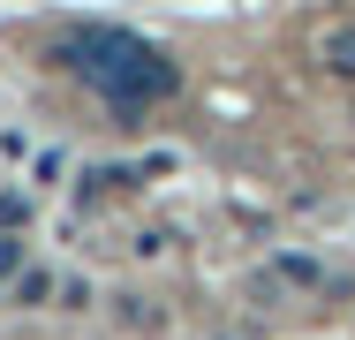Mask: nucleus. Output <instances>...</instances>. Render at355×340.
I'll return each mask as SVG.
<instances>
[{
    "mask_svg": "<svg viewBox=\"0 0 355 340\" xmlns=\"http://www.w3.org/2000/svg\"><path fill=\"white\" fill-rule=\"evenodd\" d=\"M61 61L106 99V106H121V114H137V106H159V99H174L182 91V68L166 61L151 38L137 31H114V23H98V31H76L69 46H61Z\"/></svg>",
    "mask_w": 355,
    "mask_h": 340,
    "instance_id": "nucleus-1",
    "label": "nucleus"
},
{
    "mask_svg": "<svg viewBox=\"0 0 355 340\" xmlns=\"http://www.w3.org/2000/svg\"><path fill=\"white\" fill-rule=\"evenodd\" d=\"M0 272H23V250H15L8 235H0Z\"/></svg>",
    "mask_w": 355,
    "mask_h": 340,
    "instance_id": "nucleus-4",
    "label": "nucleus"
},
{
    "mask_svg": "<svg viewBox=\"0 0 355 340\" xmlns=\"http://www.w3.org/2000/svg\"><path fill=\"white\" fill-rule=\"evenodd\" d=\"M325 68H333L340 83H355V23H340V31H325Z\"/></svg>",
    "mask_w": 355,
    "mask_h": 340,
    "instance_id": "nucleus-2",
    "label": "nucleus"
},
{
    "mask_svg": "<svg viewBox=\"0 0 355 340\" xmlns=\"http://www.w3.org/2000/svg\"><path fill=\"white\" fill-rule=\"evenodd\" d=\"M46 295H53L46 272H15V303H46Z\"/></svg>",
    "mask_w": 355,
    "mask_h": 340,
    "instance_id": "nucleus-3",
    "label": "nucleus"
}]
</instances>
